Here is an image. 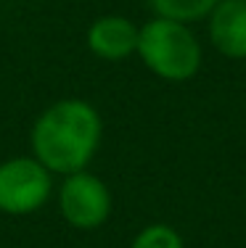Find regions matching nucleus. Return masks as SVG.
<instances>
[{
    "instance_id": "nucleus-1",
    "label": "nucleus",
    "mask_w": 246,
    "mask_h": 248,
    "mask_svg": "<svg viewBox=\"0 0 246 248\" xmlns=\"http://www.w3.org/2000/svg\"><path fill=\"white\" fill-rule=\"evenodd\" d=\"M101 129V116L87 100H58L40 114L32 127L34 158L48 172H82L98 151Z\"/></svg>"
},
{
    "instance_id": "nucleus-2",
    "label": "nucleus",
    "mask_w": 246,
    "mask_h": 248,
    "mask_svg": "<svg viewBox=\"0 0 246 248\" xmlns=\"http://www.w3.org/2000/svg\"><path fill=\"white\" fill-rule=\"evenodd\" d=\"M138 53L146 66L167 82H185L201 66V45L191 29L159 16L140 27Z\"/></svg>"
},
{
    "instance_id": "nucleus-3",
    "label": "nucleus",
    "mask_w": 246,
    "mask_h": 248,
    "mask_svg": "<svg viewBox=\"0 0 246 248\" xmlns=\"http://www.w3.org/2000/svg\"><path fill=\"white\" fill-rule=\"evenodd\" d=\"M50 196V172L37 158H11L0 164V211L32 214Z\"/></svg>"
},
{
    "instance_id": "nucleus-4",
    "label": "nucleus",
    "mask_w": 246,
    "mask_h": 248,
    "mask_svg": "<svg viewBox=\"0 0 246 248\" xmlns=\"http://www.w3.org/2000/svg\"><path fill=\"white\" fill-rule=\"evenodd\" d=\"M61 217L77 230H96L111 214V193L101 177L90 172L66 174V182L58 193Z\"/></svg>"
},
{
    "instance_id": "nucleus-5",
    "label": "nucleus",
    "mask_w": 246,
    "mask_h": 248,
    "mask_svg": "<svg viewBox=\"0 0 246 248\" xmlns=\"http://www.w3.org/2000/svg\"><path fill=\"white\" fill-rule=\"evenodd\" d=\"M138 32L125 16H101L87 29V48L103 61H122L138 50Z\"/></svg>"
},
{
    "instance_id": "nucleus-6",
    "label": "nucleus",
    "mask_w": 246,
    "mask_h": 248,
    "mask_svg": "<svg viewBox=\"0 0 246 248\" xmlns=\"http://www.w3.org/2000/svg\"><path fill=\"white\" fill-rule=\"evenodd\" d=\"M209 40L222 56L246 58V0H220L209 14Z\"/></svg>"
},
{
    "instance_id": "nucleus-7",
    "label": "nucleus",
    "mask_w": 246,
    "mask_h": 248,
    "mask_svg": "<svg viewBox=\"0 0 246 248\" xmlns=\"http://www.w3.org/2000/svg\"><path fill=\"white\" fill-rule=\"evenodd\" d=\"M151 8L156 11L159 19H172L180 24H191L214 11L220 0H148Z\"/></svg>"
},
{
    "instance_id": "nucleus-8",
    "label": "nucleus",
    "mask_w": 246,
    "mask_h": 248,
    "mask_svg": "<svg viewBox=\"0 0 246 248\" xmlns=\"http://www.w3.org/2000/svg\"><path fill=\"white\" fill-rule=\"evenodd\" d=\"M132 248H185V246L178 230H172L169 224H148L135 235Z\"/></svg>"
}]
</instances>
